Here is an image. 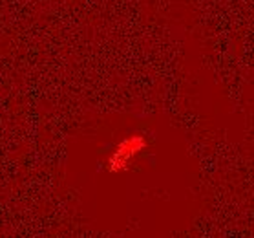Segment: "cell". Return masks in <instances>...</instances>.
<instances>
[{
  "label": "cell",
  "instance_id": "obj_1",
  "mask_svg": "<svg viewBox=\"0 0 254 238\" xmlns=\"http://www.w3.org/2000/svg\"><path fill=\"white\" fill-rule=\"evenodd\" d=\"M144 147H146V140L141 134H132V136L125 138L112 151L110 158H108V168H110L112 172L125 170L130 165V161L135 159L144 151Z\"/></svg>",
  "mask_w": 254,
  "mask_h": 238
}]
</instances>
